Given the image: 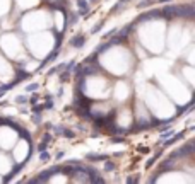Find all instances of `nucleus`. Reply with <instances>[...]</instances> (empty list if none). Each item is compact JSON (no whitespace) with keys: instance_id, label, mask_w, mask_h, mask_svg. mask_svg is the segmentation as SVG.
Masks as SVG:
<instances>
[{"instance_id":"obj_4","label":"nucleus","mask_w":195,"mask_h":184,"mask_svg":"<svg viewBox=\"0 0 195 184\" xmlns=\"http://www.w3.org/2000/svg\"><path fill=\"white\" fill-rule=\"evenodd\" d=\"M27 50H29L36 58H45L50 55V51L55 46V36L48 31H38L36 34H29L26 39Z\"/></svg>"},{"instance_id":"obj_6","label":"nucleus","mask_w":195,"mask_h":184,"mask_svg":"<svg viewBox=\"0 0 195 184\" xmlns=\"http://www.w3.org/2000/svg\"><path fill=\"white\" fill-rule=\"evenodd\" d=\"M159 82H161V85L164 87V94H169V97L176 99L178 102H186V101H190V92L185 90L183 82L178 77L163 73V75H159Z\"/></svg>"},{"instance_id":"obj_12","label":"nucleus","mask_w":195,"mask_h":184,"mask_svg":"<svg viewBox=\"0 0 195 184\" xmlns=\"http://www.w3.org/2000/svg\"><path fill=\"white\" fill-rule=\"evenodd\" d=\"M29 152H31V147H29V141L27 140H19L17 138V141L14 143V147H12V155H14V162L16 164H22L24 160L27 158V155H29Z\"/></svg>"},{"instance_id":"obj_16","label":"nucleus","mask_w":195,"mask_h":184,"mask_svg":"<svg viewBox=\"0 0 195 184\" xmlns=\"http://www.w3.org/2000/svg\"><path fill=\"white\" fill-rule=\"evenodd\" d=\"M14 167V160H10L9 155L0 152V175H7Z\"/></svg>"},{"instance_id":"obj_18","label":"nucleus","mask_w":195,"mask_h":184,"mask_svg":"<svg viewBox=\"0 0 195 184\" xmlns=\"http://www.w3.org/2000/svg\"><path fill=\"white\" fill-rule=\"evenodd\" d=\"M39 0H16V4L21 10H26V9H31V7H34L38 4Z\"/></svg>"},{"instance_id":"obj_7","label":"nucleus","mask_w":195,"mask_h":184,"mask_svg":"<svg viewBox=\"0 0 195 184\" xmlns=\"http://www.w3.org/2000/svg\"><path fill=\"white\" fill-rule=\"evenodd\" d=\"M52 24V17L50 14L45 10H33L27 12L24 17L21 19V27L27 33H36V31H43Z\"/></svg>"},{"instance_id":"obj_21","label":"nucleus","mask_w":195,"mask_h":184,"mask_svg":"<svg viewBox=\"0 0 195 184\" xmlns=\"http://www.w3.org/2000/svg\"><path fill=\"white\" fill-rule=\"evenodd\" d=\"M10 9V0H0V17L5 16Z\"/></svg>"},{"instance_id":"obj_9","label":"nucleus","mask_w":195,"mask_h":184,"mask_svg":"<svg viewBox=\"0 0 195 184\" xmlns=\"http://www.w3.org/2000/svg\"><path fill=\"white\" fill-rule=\"evenodd\" d=\"M190 34H186L185 29L180 26H173L171 29H169L168 33V38H166V43H168V46L173 50V51H178L180 48H185V44L190 41V38H188Z\"/></svg>"},{"instance_id":"obj_3","label":"nucleus","mask_w":195,"mask_h":184,"mask_svg":"<svg viewBox=\"0 0 195 184\" xmlns=\"http://www.w3.org/2000/svg\"><path fill=\"white\" fill-rule=\"evenodd\" d=\"M132 61H134V58H132L130 51L120 46H115L101 55V65L115 75L128 73L130 68H132Z\"/></svg>"},{"instance_id":"obj_8","label":"nucleus","mask_w":195,"mask_h":184,"mask_svg":"<svg viewBox=\"0 0 195 184\" xmlns=\"http://www.w3.org/2000/svg\"><path fill=\"white\" fill-rule=\"evenodd\" d=\"M0 48H2L4 55L12 58V60H24L26 58V51H24L22 41L14 33H7V34H4L0 38Z\"/></svg>"},{"instance_id":"obj_13","label":"nucleus","mask_w":195,"mask_h":184,"mask_svg":"<svg viewBox=\"0 0 195 184\" xmlns=\"http://www.w3.org/2000/svg\"><path fill=\"white\" fill-rule=\"evenodd\" d=\"M111 94L118 102H123L130 97V85L127 80H118L115 85H111Z\"/></svg>"},{"instance_id":"obj_20","label":"nucleus","mask_w":195,"mask_h":184,"mask_svg":"<svg viewBox=\"0 0 195 184\" xmlns=\"http://www.w3.org/2000/svg\"><path fill=\"white\" fill-rule=\"evenodd\" d=\"M24 65H26V67H22V68L26 70V72H34V70L39 67L36 60H26V61H24Z\"/></svg>"},{"instance_id":"obj_23","label":"nucleus","mask_w":195,"mask_h":184,"mask_svg":"<svg viewBox=\"0 0 195 184\" xmlns=\"http://www.w3.org/2000/svg\"><path fill=\"white\" fill-rule=\"evenodd\" d=\"M0 181H2V179H0Z\"/></svg>"},{"instance_id":"obj_11","label":"nucleus","mask_w":195,"mask_h":184,"mask_svg":"<svg viewBox=\"0 0 195 184\" xmlns=\"http://www.w3.org/2000/svg\"><path fill=\"white\" fill-rule=\"evenodd\" d=\"M19 133L10 126H0V148L2 150H10L14 143L17 141Z\"/></svg>"},{"instance_id":"obj_1","label":"nucleus","mask_w":195,"mask_h":184,"mask_svg":"<svg viewBox=\"0 0 195 184\" xmlns=\"http://www.w3.org/2000/svg\"><path fill=\"white\" fill-rule=\"evenodd\" d=\"M166 27L161 21L146 22L139 27V41L147 48L151 53H161L164 48Z\"/></svg>"},{"instance_id":"obj_10","label":"nucleus","mask_w":195,"mask_h":184,"mask_svg":"<svg viewBox=\"0 0 195 184\" xmlns=\"http://www.w3.org/2000/svg\"><path fill=\"white\" fill-rule=\"evenodd\" d=\"M16 73H17L16 67H14V65L7 60V58H5V55H2V53H0V82H2L4 85H7V84L14 82Z\"/></svg>"},{"instance_id":"obj_15","label":"nucleus","mask_w":195,"mask_h":184,"mask_svg":"<svg viewBox=\"0 0 195 184\" xmlns=\"http://www.w3.org/2000/svg\"><path fill=\"white\" fill-rule=\"evenodd\" d=\"M113 106L108 102H94L91 106V113L94 116H99V118H104V116H108L111 113Z\"/></svg>"},{"instance_id":"obj_17","label":"nucleus","mask_w":195,"mask_h":184,"mask_svg":"<svg viewBox=\"0 0 195 184\" xmlns=\"http://www.w3.org/2000/svg\"><path fill=\"white\" fill-rule=\"evenodd\" d=\"M52 22H55L56 31H58V33H62V31H63V27H65V16H63V12H62V10H56V12H55V19H53Z\"/></svg>"},{"instance_id":"obj_2","label":"nucleus","mask_w":195,"mask_h":184,"mask_svg":"<svg viewBox=\"0 0 195 184\" xmlns=\"http://www.w3.org/2000/svg\"><path fill=\"white\" fill-rule=\"evenodd\" d=\"M144 101H146L144 104L147 106V109L152 114V118L156 116V118H159V120H166V118H169V116L175 114V107L171 106L168 95H166L163 90L156 89L154 85L146 87Z\"/></svg>"},{"instance_id":"obj_14","label":"nucleus","mask_w":195,"mask_h":184,"mask_svg":"<svg viewBox=\"0 0 195 184\" xmlns=\"http://www.w3.org/2000/svg\"><path fill=\"white\" fill-rule=\"evenodd\" d=\"M115 123H117L118 128L121 130H128L130 126H132V123H134V116H132V111H130L128 107H123V109H120L117 114V120H115Z\"/></svg>"},{"instance_id":"obj_22","label":"nucleus","mask_w":195,"mask_h":184,"mask_svg":"<svg viewBox=\"0 0 195 184\" xmlns=\"http://www.w3.org/2000/svg\"><path fill=\"white\" fill-rule=\"evenodd\" d=\"M50 182H56V181H60V182H67L69 181V177H63V175H53V177H50Z\"/></svg>"},{"instance_id":"obj_5","label":"nucleus","mask_w":195,"mask_h":184,"mask_svg":"<svg viewBox=\"0 0 195 184\" xmlns=\"http://www.w3.org/2000/svg\"><path fill=\"white\" fill-rule=\"evenodd\" d=\"M111 94V82L101 75H91L84 82V95L89 99H106Z\"/></svg>"},{"instance_id":"obj_19","label":"nucleus","mask_w":195,"mask_h":184,"mask_svg":"<svg viewBox=\"0 0 195 184\" xmlns=\"http://www.w3.org/2000/svg\"><path fill=\"white\" fill-rule=\"evenodd\" d=\"M182 73L185 75V80L192 85V84H193V68H192V65H186V67H183V68H182Z\"/></svg>"}]
</instances>
